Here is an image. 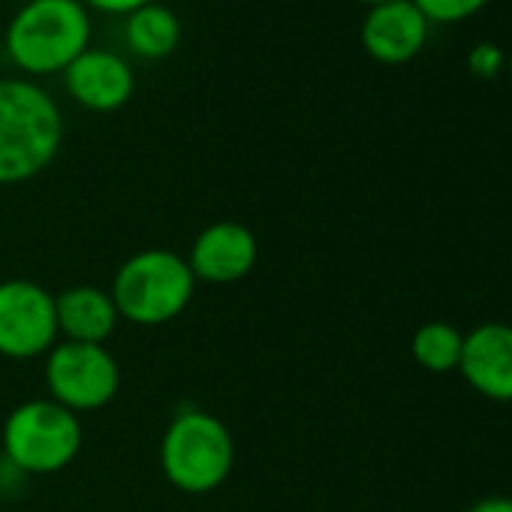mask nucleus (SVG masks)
<instances>
[{
	"instance_id": "obj_1",
	"label": "nucleus",
	"mask_w": 512,
	"mask_h": 512,
	"mask_svg": "<svg viewBox=\"0 0 512 512\" xmlns=\"http://www.w3.org/2000/svg\"><path fill=\"white\" fill-rule=\"evenodd\" d=\"M64 145L55 97L31 79H0V184H25L46 172Z\"/></svg>"
},
{
	"instance_id": "obj_2",
	"label": "nucleus",
	"mask_w": 512,
	"mask_h": 512,
	"mask_svg": "<svg viewBox=\"0 0 512 512\" xmlns=\"http://www.w3.org/2000/svg\"><path fill=\"white\" fill-rule=\"evenodd\" d=\"M91 49V16L82 0H28L7 28V55L28 76L64 73Z\"/></svg>"
},
{
	"instance_id": "obj_3",
	"label": "nucleus",
	"mask_w": 512,
	"mask_h": 512,
	"mask_svg": "<svg viewBox=\"0 0 512 512\" xmlns=\"http://www.w3.org/2000/svg\"><path fill=\"white\" fill-rule=\"evenodd\" d=\"M109 296L121 320L154 329L178 320L190 308L196 278L184 256L166 247H148L133 253L115 272Z\"/></svg>"
},
{
	"instance_id": "obj_4",
	"label": "nucleus",
	"mask_w": 512,
	"mask_h": 512,
	"mask_svg": "<svg viewBox=\"0 0 512 512\" xmlns=\"http://www.w3.org/2000/svg\"><path fill=\"white\" fill-rule=\"evenodd\" d=\"M235 464L229 428L208 410L187 407L172 416L160 440L163 476L184 494L217 491Z\"/></svg>"
},
{
	"instance_id": "obj_5",
	"label": "nucleus",
	"mask_w": 512,
	"mask_h": 512,
	"mask_svg": "<svg viewBox=\"0 0 512 512\" xmlns=\"http://www.w3.org/2000/svg\"><path fill=\"white\" fill-rule=\"evenodd\" d=\"M82 422L52 398L19 404L4 422V458L25 476H49L76 461Z\"/></svg>"
},
{
	"instance_id": "obj_6",
	"label": "nucleus",
	"mask_w": 512,
	"mask_h": 512,
	"mask_svg": "<svg viewBox=\"0 0 512 512\" xmlns=\"http://www.w3.org/2000/svg\"><path fill=\"white\" fill-rule=\"evenodd\" d=\"M49 398L61 407L91 413L106 407L121 389V368L103 344L58 341L46 353Z\"/></svg>"
},
{
	"instance_id": "obj_7",
	"label": "nucleus",
	"mask_w": 512,
	"mask_h": 512,
	"mask_svg": "<svg viewBox=\"0 0 512 512\" xmlns=\"http://www.w3.org/2000/svg\"><path fill=\"white\" fill-rule=\"evenodd\" d=\"M55 296L25 278L0 281V356L37 359L58 344Z\"/></svg>"
},
{
	"instance_id": "obj_8",
	"label": "nucleus",
	"mask_w": 512,
	"mask_h": 512,
	"mask_svg": "<svg viewBox=\"0 0 512 512\" xmlns=\"http://www.w3.org/2000/svg\"><path fill=\"white\" fill-rule=\"evenodd\" d=\"M260 256L256 235L238 220H217L208 223L190 244L184 256L196 281L205 284H235L244 281Z\"/></svg>"
},
{
	"instance_id": "obj_9",
	"label": "nucleus",
	"mask_w": 512,
	"mask_h": 512,
	"mask_svg": "<svg viewBox=\"0 0 512 512\" xmlns=\"http://www.w3.org/2000/svg\"><path fill=\"white\" fill-rule=\"evenodd\" d=\"M458 371L476 395L512 404V326L482 323L467 332Z\"/></svg>"
},
{
	"instance_id": "obj_10",
	"label": "nucleus",
	"mask_w": 512,
	"mask_h": 512,
	"mask_svg": "<svg viewBox=\"0 0 512 512\" xmlns=\"http://www.w3.org/2000/svg\"><path fill=\"white\" fill-rule=\"evenodd\" d=\"M67 94L88 112H118L136 91L130 64L109 49H85L64 70Z\"/></svg>"
},
{
	"instance_id": "obj_11",
	"label": "nucleus",
	"mask_w": 512,
	"mask_h": 512,
	"mask_svg": "<svg viewBox=\"0 0 512 512\" xmlns=\"http://www.w3.org/2000/svg\"><path fill=\"white\" fill-rule=\"evenodd\" d=\"M428 28L431 25L413 7V0H389V4L368 7L362 22V46L374 61L398 67L422 52Z\"/></svg>"
},
{
	"instance_id": "obj_12",
	"label": "nucleus",
	"mask_w": 512,
	"mask_h": 512,
	"mask_svg": "<svg viewBox=\"0 0 512 512\" xmlns=\"http://www.w3.org/2000/svg\"><path fill=\"white\" fill-rule=\"evenodd\" d=\"M55 317H58V335L64 341H82V344H103L118 329L121 317L109 296V290H100L94 284L67 287L55 296Z\"/></svg>"
},
{
	"instance_id": "obj_13",
	"label": "nucleus",
	"mask_w": 512,
	"mask_h": 512,
	"mask_svg": "<svg viewBox=\"0 0 512 512\" xmlns=\"http://www.w3.org/2000/svg\"><path fill=\"white\" fill-rule=\"evenodd\" d=\"M124 37H127V46L136 58L160 61V58L175 52V46L181 40V22L169 7H163L154 0V4L127 16Z\"/></svg>"
},
{
	"instance_id": "obj_14",
	"label": "nucleus",
	"mask_w": 512,
	"mask_h": 512,
	"mask_svg": "<svg viewBox=\"0 0 512 512\" xmlns=\"http://www.w3.org/2000/svg\"><path fill=\"white\" fill-rule=\"evenodd\" d=\"M461 347H464V335L443 320H431V323L419 326L410 341V353H413L416 365L431 374L458 371Z\"/></svg>"
},
{
	"instance_id": "obj_15",
	"label": "nucleus",
	"mask_w": 512,
	"mask_h": 512,
	"mask_svg": "<svg viewBox=\"0 0 512 512\" xmlns=\"http://www.w3.org/2000/svg\"><path fill=\"white\" fill-rule=\"evenodd\" d=\"M488 0H413L428 25H458L476 16Z\"/></svg>"
},
{
	"instance_id": "obj_16",
	"label": "nucleus",
	"mask_w": 512,
	"mask_h": 512,
	"mask_svg": "<svg viewBox=\"0 0 512 512\" xmlns=\"http://www.w3.org/2000/svg\"><path fill=\"white\" fill-rule=\"evenodd\" d=\"M467 67H470V73L479 76V79H494V76L506 67V58H503V52H500L494 43H479V46H473V52L467 55Z\"/></svg>"
},
{
	"instance_id": "obj_17",
	"label": "nucleus",
	"mask_w": 512,
	"mask_h": 512,
	"mask_svg": "<svg viewBox=\"0 0 512 512\" xmlns=\"http://www.w3.org/2000/svg\"><path fill=\"white\" fill-rule=\"evenodd\" d=\"M82 4L91 7V10H100L106 16H130V13L154 4V0H82Z\"/></svg>"
},
{
	"instance_id": "obj_18",
	"label": "nucleus",
	"mask_w": 512,
	"mask_h": 512,
	"mask_svg": "<svg viewBox=\"0 0 512 512\" xmlns=\"http://www.w3.org/2000/svg\"><path fill=\"white\" fill-rule=\"evenodd\" d=\"M467 512H512V497H503V494L482 497L473 506H467Z\"/></svg>"
},
{
	"instance_id": "obj_19",
	"label": "nucleus",
	"mask_w": 512,
	"mask_h": 512,
	"mask_svg": "<svg viewBox=\"0 0 512 512\" xmlns=\"http://www.w3.org/2000/svg\"><path fill=\"white\" fill-rule=\"evenodd\" d=\"M359 4H365V7H377V4H389V0H359Z\"/></svg>"
},
{
	"instance_id": "obj_20",
	"label": "nucleus",
	"mask_w": 512,
	"mask_h": 512,
	"mask_svg": "<svg viewBox=\"0 0 512 512\" xmlns=\"http://www.w3.org/2000/svg\"><path fill=\"white\" fill-rule=\"evenodd\" d=\"M506 73H509V79H512V55H509V61H506Z\"/></svg>"
}]
</instances>
